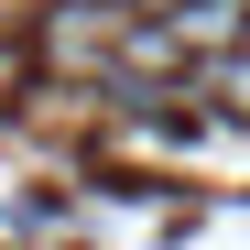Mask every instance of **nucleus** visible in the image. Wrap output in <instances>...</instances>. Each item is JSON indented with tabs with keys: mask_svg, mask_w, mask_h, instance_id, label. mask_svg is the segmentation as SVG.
<instances>
[{
	"mask_svg": "<svg viewBox=\"0 0 250 250\" xmlns=\"http://www.w3.org/2000/svg\"><path fill=\"white\" fill-rule=\"evenodd\" d=\"M163 11H174V0H163Z\"/></svg>",
	"mask_w": 250,
	"mask_h": 250,
	"instance_id": "nucleus-1",
	"label": "nucleus"
}]
</instances>
